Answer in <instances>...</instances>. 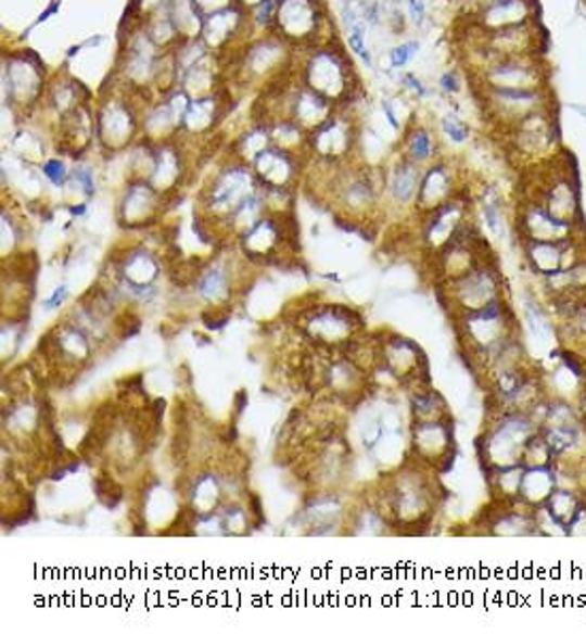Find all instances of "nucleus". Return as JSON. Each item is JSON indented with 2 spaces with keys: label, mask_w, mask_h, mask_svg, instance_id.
I'll return each mask as SVG.
<instances>
[{
  "label": "nucleus",
  "mask_w": 586,
  "mask_h": 635,
  "mask_svg": "<svg viewBox=\"0 0 586 635\" xmlns=\"http://www.w3.org/2000/svg\"><path fill=\"white\" fill-rule=\"evenodd\" d=\"M247 22L250 17L245 13V7L241 4H231L227 9L209 13L207 17H203V26H201L203 46L218 54L227 52L243 35V30L247 28Z\"/></svg>",
  "instance_id": "9"
},
{
  "label": "nucleus",
  "mask_w": 586,
  "mask_h": 635,
  "mask_svg": "<svg viewBox=\"0 0 586 635\" xmlns=\"http://www.w3.org/2000/svg\"><path fill=\"white\" fill-rule=\"evenodd\" d=\"M488 2H493V0H463V4L468 7V13L480 9V7H484V4H488Z\"/></svg>",
  "instance_id": "28"
},
{
  "label": "nucleus",
  "mask_w": 586,
  "mask_h": 635,
  "mask_svg": "<svg viewBox=\"0 0 586 635\" xmlns=\"http://www.w3.org/2000/svg\"><path fill=\"white\" fill-rule=\"evenodd\" d=\"M440 132L455 145L468 143L469 137H471V128H469L468 122L459 114H455V112L442 116V119H440Z\"/></svg>",
  "instance_id": "19"
},
{
  "label": "nucleus",
  "mask_w": 586,
  "mask_h": 635,
  "mask_svg": "<svg viewBox=\"0 0 586 635\" xmlns=\"http://www.w3.org/2000/svg\"><path fill=\"white\" fill-rule=\"evenodd\" d=\"M517 227L523 234V241H568L574 239V231L578 229L574 225L561 223L533 199L521 205Z\"/></svg>",
  "instance_id": "10"
},
{
  "label": "nucleus",
  "mask_w": 586,
  "mask_h": 635,
  "mask_svg": "<svg viewBox=\"0 0 586 635\" xmlns=\"http://www.w3.org/2000/svg\"><path fill=\"white\" fill-rule=\"evenodd\" d=\"M406 9V15L413 26H422L426 20V2L424 0H399Z\"/></svg>",
  "instance_id": "22"
},
{
  "label": "nucleus",
  "mask_w": 586,
  "mask_h": 635,
  "mask_svg": "<svg viewBox=\"0 0 586 635\" xmlns=\"http://www.w3.org/2000/svg\"><path fill=\"white\" fill-rule=\"evenodd\" d=\"M552 493H555V471L548 465L525 469L519 499H523L528 506H539V504H546Z\"/></svg>",
  "instance_id": "17"
},
{
  "label": "nucleus",
  "mask_w": 586,
  "mask_h": 635,
  "mask_svg": "<svg viewBox=\"0 0 586 635\" xmlns=\"http://www.w3.org/2000/svg\"><path fill=\"white\" fill-rule=\"evenodd\" d=\"M218 107L220 105H218L216 97H212V94H205V97H199V99L190 101V105L186 110V116H183L181 128L190 130L192 135L194 132H207V130H212L214 122L220 117Z\"/></svg>",
  "instance_id": "18"
},
{
  "label": "nucleus",
  "mask_w": 586,
  "mask_h": 635,
  "mask_svg": "<svg viewBox=\"0 0 586 635\" xmlns=\"http://www.w3.org/2000/svg\"><path fill=\"white\" fill-rule=\"evenodd\" d=\"M418 50H420V43L418 41H404L399 46H395L391 52H388V64L393 71H402L410 64L411 60L418 56Z\"/></svg>",
  "instance_id": "20"
},
{
  "label": "nucleus",
  "mask_w": 586,
  "mask_h": 635,
  "mask_svg": "<svg viewBox=\"0 0 586 635\" xmlns=\"http://www.w3.org/2000/svg\"><path fill=\"white\" fill-rule=\"evenodd\" d=\"M382 112H384V116L388 119V124H391L395 130H402V128H404L402 117L395 112V107H393L391 101H382Z\"/></svg>",
  "instance_id": "27"
},
{
  "label": "nucleus",
  "mask_w": 586,
  "mask_h": 635,
  "mask_svg": "<svg viewBox=\"0 0 586 635\" xmlns=\"http://www.w3.org/2000/svg\"><path fill=\"white\" fill-rule=\"evenodd\" d=\"M99 139L112 148H124L137 130V116L132 107L119 99H112L103 105L97 116Z\"/></svg>",
  "instance_id": "13"
},
{
  "label": "nucleus",
  "mask_w": 586,
  "mask_h": 635,
  "mask_svg": "<svg viewBox=\"0 0 586 635\" xmlns=\"http://www.w3.org/2000/svg\"><path fill=\"white\" fill-rule=\"evenodd\" d=\"M455 172L448 163H431L426 172H422L416 205L431 214L455 199Z\"/></svg>",
  "instance_id": "12"
},
{
  "label": "nucleus",
  "mask_w": 586,
  "mask_h": 635,
  "mask_svg": "<svg viewBox=\"0 0 586 635\" xmlns=\"http://www.w3.org/2000/svg\"><path fill=\"white\" fill-rule=\"evenodd\" d=\"M537 188L531 196L537 201L548 214L559 218L561 223L581 227L583 209H581V190L574 169H570L568 158L557 156L550 163L537 167Z\"/></svg>",
  "instance_id": "3"
},
{
  "label": "nucleus",
  "mask_w": 586,
  "mask_h": 635,
  "mask_svg": "<svg viewBox=\"0 0 586 635\" xmlns=\"http://www.w3.org/2000/svg\"><path fill=\"white\" fill-rule=\"evenodd\" d=\"M190 2H192V7L196 9V13H199L201 17H207L209 13H216V11H220V9L231 7L234 0H190Z\"/></svg>",
  "instance_id": "24"
},
{
  "label": "nucleus",
  "mask_w": 586,
  "mask_h": 635,
  "mask_svg": "<svg viewBox=\"0 0 586 635\" xmlns=\"http://www.w3.org/2000/svg\"><path fill=\"white\" fill-rule=\"evenodd\" d=\"M43 174L48 175L50 179H52V183H64V179H66V172H64V165L60 163V161H50V163H46V167H43Z\"/></svg>",
  "instance_id": "25"
},
{
  "label": "nucleus",
  "mask_w": 586,
  "mask_h": 635,
  "mask_svg": "<svg viewBox=\"0 0 586 635\" xmlns=\"http://www.w3.org/2000/svg\"><path fill=\"white\" fill-rule=\"evenodd\" d=\"M254 165H256V175L269 190H286V183L294 179L296 163L291 152L280 145L260 150L256 154Z\"/></svg>",
  "instance_id": "14"
},
{
  "label": "nucleus",
  "mask_w": 586,
  "mask_h": 635,
  "mask_svg": "<svg viewBox=\"0 0 586 635\" xmlns=\"http://www.w3.org/2000/svg\"><path fill=\"white\" fill-rule=\"evenodd\" d=\"M237 4H241V7H250V9H254L256 4H260L263 0H234Z\"/></svg>",
  "instance_id": "29"
},
{
  "label": "nucleus",
  "mask_w": 586,
  "mask_h": 635,
  "mask_svg": "<svg viewBox=\"0 0 586 635\" xmlns=\"http://www.w3.org/2000/svg\"><path fill=\"white\" fill-rule=\"evenodd\" d=\"M468 17L469 26L482 33L531 24L537 22V0H493L468 13Z\"/></svg>",
  "instance_id": "7"
},
{
  "label": "nucleus",
  "mask_w": 586,
  "mask_h": 635,
  "mask_svg": "<svg viewBox=\"0 0 586 635\" xmlns=\"http://www.w3.org/2000/svg\"><path fill=\"white\" fill-rule=\"evenodd\" d=\"M273 26L286 43L309 46L314 41L318 48L316 41L327 26V15L320 0H278Z\"/></svg>",
  "instance_id": "6"
},
{
  "label": "nucleus",
  "mask_w": 586,
  "mask_h": 635,
  "mask_svg": "<svg viewBox=\"0 0 586 635\" xmlns=\"http://www.w3.org/2000/svg\"><path fill=\"white\" fill-rule=\"evenodd\" d=\"M356 139L358 137L352 117L340 110L335 116L311 132L309 145L314 148L316 156L324 158L327 163H340L351 156Z\"/></svg>",
  "instance_id": "8"
},
{
  "label": "nucleus",
  "mask_w": 586,
  "mask_h": 635,
  "mask_svg": "<svg viewBox=\"0 0 586 635\" xmlns=\"http://www.w3.org/2000/svg\"><path fill=\"white\" fill-rule=\"evenodd\" d=\"M475 88L495 90H528L550 86V66L546 56L495 59L471 73Z\"/></svg>",
  "instance_id": "5"
},
{
  "label": "nucleus",
  "mask_w": 586,
  "mask_h": 635,
  "mask_svg": "<svg viewBox=\"0 0 586 635\" xmlns=\"http://www.w3.org/2000/svg\"><path fill=\"white\" fill-rule=\"evenodd\" d=\"M437 156V139L424 124H410L404 132V158L416 165H426Z\"/></svg>",
  "instance_id": "16"
},
{
  "label": "nucleus",
  "mask_w": 586,
  "mask_h": 635,
  "mask_svg": "<svg viewBox=\"0 0 586 635\" xmlns=\"http://www.w3.org/2000/svg\"><path fill=\"white\" fill-rule=\"evenodd\" d=\"M7 99L11 105H35L43 92V79L39 66L30 64L24 56L11 60L4 66Z\"/></svg>",
  "instance_id": "11"
},
{
  "label": "nucleus",
  "mask_w": 586,
  "mask_h": 635,
  "mask_svg": "<svg viewBox=\"0 0 586 635\" xmlns=\"http://www.w3.org/2000/svg\"><path fill=\"white\" fill-rule=\"evenodd\" d=\"M437 86H440L442 94H446V97H455V94H459V92L463 90V79H461L459 71H446V73L440 77Z\"/></svg>",
  "instance_id": "21"
},
{
  "label": "nucleus",
  "mask_w": 586,
  "mask_h": 635,
  "mask_svg": "<svg viewBox=\"0 0 586 635\" xmlns=\"http://www.w3.org/2000/svg\"><path fill=\"white\" fill-rule=\"evenodd\" d=\"M303 86L327 97L340 110H344V105L354 99L358 90L351 59L344 54L342 48L331 43L314 48L305 60Z\"/></svg>",
  "instance_id": "2"
},
{
  "label": "nucleus",
  "mask_w": 586,
  "mask_h": 635,
  "mask_svg": "<svg viewBox=\"0 0 586 635\" xmlns=\"http://www.w3.org/2000/svg\"><path fill=\"white\" fill-rule=\"evenodd\" d=\"M399 81L416 99H426L429 97V88L420 81V77H416V73H402Z\"/></svg>",
  "instance_id": "23"
},
{
  "label": "nucleus",
  "mask_w": 586,
  "mask_h": 635,
  "mask_svg": "<svg viewBox=\"0 0 586 635\" xmlns=\"http://www.w3.org/2000/svg\"><path fill=\"white\" fill-rule=\"evenodd\" d=\"M477 101L482 105L484 117L499 128V132L512 128L521 119L555 107L552 88H528V90H495V88H475Z\"/></svg>",
  "instance_id": "4"
},
{
  "label": "nucleus",
  "mask_w": 586,
  "mask_h": 635,
  "mask_svg": "<svg viewBox=\"0 0 586 635\" xmlns=\"http://www.w3.org/2000/svg\"><path fill=\"white\" fill-rule=\"evenodd\" d=\"M73 179L79 181L84 186V192L86 194H94V179H92V172L88 169H77L73 172Z\"/></svg>",
  "instance_id": "26"
},
{
  "label": "nucleus",
  "mask_w": 586,
  "mask_h": 635,
  "mask_svg": "<svg viewBox=\"0 0 586 635\" xmlns=\"http://www.w3.org/2000/svg\"><path fill=\"white\" fill-rule=\"evenodd\" d=\"M510 156L528 167H542L559 156L561 135L555 107L535 112L501 132Z\"/></svg>",
  "instance_id": "1"
},
{
  "label": "nucleus",
  "mask_w": 586,
  "mask_h": 635,
  "mask_svg": "<svg viewBox=\"0 0 586 635\" xmlns=\"http://www.w3.org/2000/svg\"><path fill=\"white\" fill-rule=\"evenodd\" d=\"M420 179H422L420 165L402 156V161H397V165L388 175V192L395 199V203H399V205L416 203V196L420 190Z\"/></svg>",
  "instance_id": "15"
}]
</instances>
